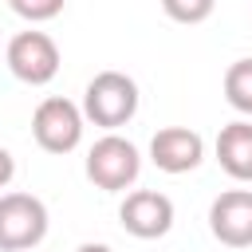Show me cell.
Segmentation results:
<instances>
[{
  "mask_svg": "<svg viewBox=\"0 0 252 252\" xmlns=\"http://www.w3.org/2000/svg\"><path fill=\"white\" fill-rule=\"evenodd\" d=\"M8 4H12V12H16L20 20H28V24H43V20H55V16L63 12L67 0H8Z\"/></svg>",
  "mask_w": 252,
  "mask_h": 252,
  "instance_id": "obj_12",
  "label": "cell"
},
{
  "mask_svg": "<svg viewBox=\"0 0 252 252\" xmlns=\"http://www.w3.org/2000/svg\"><path fill=\"white\" fill-rule=\"evenodd\" d=\"M83 106H75L71 98L63 94H51L35 106L32 114V138L39 142V150L47 154H71L79 142H83Z\"/></svg>",
  "mask_w": 252,
  "mask_h": 252,
  "instance_id": "obj_4",
  "label": "cell"
},
{
  "mask_svg": "<svg viewBox=\"0 0 252 252\" xmlns=\"http://www.w3.org/2000/svg\"><path fill=\"white\" fill-rule=\"evenodd\" d=\"M224 98L232 110L252 118V59H236L224 71Z\"/></svg>",
  "mask_w": 252,
  "mask_h": 252,
  "instance_id": "obj_10",
  "label": "cell"
},
{
  "mask_svg": "<svg viewBox=\"0 0 252 252\" xmlns=\"http://www.w3.org/2000/svg\"><path fill=\"white\" fill-rule=\"evenodd\" d=\"M161 8H165V16L177 20V24H201V20L213 16L217 0H161Z\"/></svg>",
  "mask_w": 252,
  "mask_h": 252,
  "instance_id": "obj_11",
  "label": "cell"
},
{
  "mask_svg": "<svg viewBox=\"0 0 252 252\" xmlns=\"http://www.w3.org/2000/svg\"><path fill=\"white\" fill-rule=\"evenodd\" d=\"M138 173H142V154H138V146L130 142V138H122V134H102L91 150H87V177L98 185V189H106V193H122V189H130L134 181H138Z\"/></svg>",
  "mask_w": 252,
  "mask_h": 252,
  "instance_id": "obj_2",
  "label": "cell"
},
{
  "mask_svg": "<svg viewBox=\"0 0 252 252\" xmlns=\"http://www.w3.org/2000/svg\"><path fill=\"white\" fill-rule=\"evenodd\" d=\"M75 252H114V248H110V244H79Z\"/></svg>",
  "mask_w": 252,
  "mask_h": 252,
  "instance_id": "obj_14",
  "label": "cell"
},
{
  "mask_svg": "<svg viewBox=\"0 0 252 252\" xmlns=\"http://www.w3.org/2000/svg\"><path fill=\"white\" fill-rule=\"evenodd\" d=\"M205 158V138L189 126H161L150 138V161L161 173H189Z\"/></svg>",
  "mask_w": 252,
  "mask_h": 252,
  "instance_id": "obj_8",
  "label": "cell"
},
{
  "mask_svg": "<svg viewBox=\"0 0 252 252\" xmlns=\"http://www.w3.org/2000/svg\"><path fill=\"white\" fill-rule=\"evenodd\" d=\"M138 83L122 71H98L83 91V114L87 122L102 130H118L138 114Z\"/></svg>",
  "mask_w": 252,
  "mask_h": 252,
  "instance_id": "obj_1",
  "label": "cell"
},
{
  "mask_svg": "<svg viewBox=\"0 0 252 252\" xmlns=\"http://www.w3.org/2000/svg\"><path fill=\"white\" fill-rule=\"evenodd\" d=\"M217 161L228 177L252 181V122H228L217 134Z\"/></svg>",
  "mask_w": 252,
  "mask_h": 252,
  "instance_id": "obj_9",
  "label": "cell"
},
{
  "mask_svg": "<svg viewBox=\"0 0 252 252\" xmlns=\"http://www.w3.org/2000/svg\"><path fill=\"white\" fill-rule=\"evenodd\" d=\"M118 220L130 236L158 240L173 228V201L158 189H134V193H126V201L118 209Z\"/></svg>",
  "mask_w": 252,
  "mask_h": 252,
  "instance_id": "obj_6",
  "label": "cell"
},
{
  "mask_svg": "<svg viewBox=\"0 0 252 252\" xmlns=\"http://www.w3.org/2000/svg\"><path fill=\"white\" fill-rule=\"evenodd\" d=\"M12 177H16V158H12V154L0 146V189H4Z\"/></svg>",
  "mask_w": 252,
  "mask_h": 252,
  "instance_id": "obj_13",
  "label": "cell"
},
{
  "mask_svg": "<svg viewBox=\"0 0 252 252\" xmlns=\"http://www.w3.org/2000/svg\"><path fill=\"white\" fill-rule=\"evenodd\" d=\"M8 71L28 87H47L59 75V47L47 32H20L8 39Z\"/></svg>",
  "mask_w": 252,
  "mask_h": 252,
  "instance_id": "obj_5",
  "label": "cell"
},
{
  "mask_svg": "<svg viewBox=\"0 0 252 252\" xmlns=\"http://www.w3.org/2000/svg\"><path fill=\"white\" fill-rule=\"evenodd\" d=\"M209 228L228 248H252V189H228L209 205Z\"/></svg>",
  "mask_w": 252,
  "mask_h": 252,
  "instance_id": "obj_7",
  "label": "cell"
},
{
  "mask_svg": "<svg viewBox=\"0 0 252 252\" xmlns=\"http://www.w3.org/2000/svg\"><path fill=\"white\" fill-rule=\"evenodd\" d=\"M47 236V205L35 193H0V252H28Z\"/></svg>",
  "mask_w": 252,
  "mask_h": 252,
  "instance_id": "obj_3",
  "label": "cell"
}]
</instances>
